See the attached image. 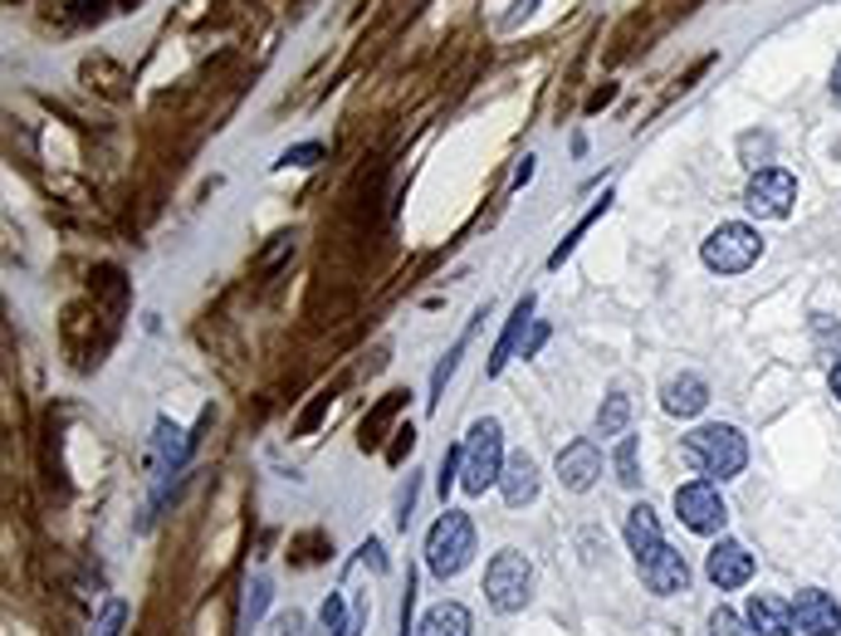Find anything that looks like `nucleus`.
I'll return each instance as SVG.
<instances>
[{"label":"nucleus","instance_id":"28","mask_svg":"<svg viewBox=\"0 0 841 636\" xmlns=\"http://www.w3.org/2000/svg\"><path fill=\"white\" fill-rule=\"evenodd\" d=\"M284 636H308V627H304V617H289V627H284Z\"/></svg>","mask_w":841,"mask_h":636},{"label":"nucleus","instance_id":"9","mask_svg":"<svg viewBox=\"0 0 841 636\" xmlns=\"http://www.w3.org/2000/svg\"><path fill=\"white\" fill-rule=\"evenodd\" d=\"M793 617L808 636H837L841 632V607H837L832 593H822V587H802L793 597Z\"/></svg>","mask_w":841,"mask_h":636},{"label":"nucleus","instance_id":"8","mask_svg":"<svg viewBox=\"0 0 841 636\" xmlns=\"http://www.w3.org/2000/svg\"><path fill=\"white\" fill-rule=\"evenodd\" d=\"M704 578L724 587V593H734V587H744L753 578V554L744 544H734V538H720L710 548V558H704Z\"/></svg>","mask_w":841,"mask_h":636},{"label":"nucleus","instance_id":"18","mask_svg":"<svg viewBox=\"0 0 841 636\" xmlns=\"http://www.w3.org/2000/svg\"><path fill=\"white\" fill-rule=\"evenodd\" d=\"M626 416H631V401L616 391V397L602 401V411H597V431L602 436H622L626 431Z\"/></svg>","mask_w":841,"mask_h":636},{"label":"nucleus","instance_id":"16","mask_svg":"<svg viewBox=\"0 0 841 636\" xmlns=\"http://www.w3.org/2000/svg\"><path fill=\"white\" fill-rule=\"evenodd\" d=\"M710 407V387H704V377L685 372L675 377V382H665V411L671 416H700Z\"/></svg>","mask_w":841,"mask_h":636},{"label":"nucleus","instance_id":"19","mask_svg":"<svg viewBox=\"0 0 841 636\" xmlns=\"http://www.w3.org/2000/svg\"><path fill=\"white\" fill-rule=\"evenodd\" d=\"M710 636H753V632H749V617H739L734 607H714Z\"/></svg>","mask_w":841,"mask_h":636},{"label":"nucleus","instance_id":"23","mask_svg":"<svg viewBox=\"0 0 841 636\" xmlns=\"http://www.w3.org/2000/svg\"><path fill=\"white\" fill-rule=\"evenodd\" d=\"M318 622H324V632H333V636H338L343 627H348V617H343V597H338V593H333L328 603H324V612H318Z\"/></svg>","mask_w":841,"mask_h":636},{"label":"nucleus","instance_id":"4","mask_svg":"<svg viewBox=\"0 0 841 636\" xmlns=\"http://www.w3.org/2000/svg\"><path fill=\"white\" fill-rule=\"evenodd\" d=\"M759 255H763V240L744 220H724V226L700 245V260H704V269H714V275H744L749 265H759Z\"/></svg>","mask_w":841,"mask_h":636},{"label":"nucleus","instance_id":"13","mask_svg":"<svg viewBox=\"0 0 841 636\" xmlns=\"http://www.w3.org/2000/svg\"><path fill=\"white\" fill-rule=\"evenodd\" d=\"M499 489H504V505L524 509L528 499L538 495V465L528 456H509L504 460V475H499Z\"/></svg>","mask_w":841,"mask_h":636},{"label":"nucleus","instance_id":"22","mask_svg":"<svg viewBox=\"0 0 841 636\" xmlns=\"http://www.w3.org/2000/svg\"><path fill=\"white\" fill-rule=\"evenodd\" d=\"M318 157H324V142H304V147H289V152L279 157V167H314Z\"/></svg>","mask_w":841,"mask_h":636},{"label":"nucleus","instance_id":"2","mask_svg":"<svg viewBox=\"0 0 841 636\" xmlns=\"http://www.w3.org/2000/svg\"><path fill=\"white\" fill-rule=\"evenodd\" d=\"M469 558H475V524L461 509H445L426 534V568L436 578H455Z\"/></svg>","mask_w":841,"mask_h":636},{"label":"nucleus","instance_id":"6","mask_svg":"<svg viewBox=\"0 0 841 636\" xmlns=\"http://www.w3.org/2000/svg\"><path fill=\"white\" fill-rule=\"evenodd\" d=\"M793 201H798V181H793V171H783V167H759L744 187V206H749V216H759V220H783L793 211Z\"/></svg>","mask_w":841,"mask_h":636},{"label":"nucleus","instance_id":"1","mask_svg":"<svg viewBox=\"0 0 841 636\" xmlns=\"http://www.w3.org/2000/svg\"><path fill=\"white\" fill-rule=\"evenodd\" d=\"M685 460L695 465L700 475H739L749 465V440L739 436V426H700V431L685 436Z\"/></svg>","mask_w":841,"mask_h":636},{"label":"nucleus","instance_id":"5","mask_svg":"<svg viewBox=\"0 0 841 636\" xmlns=\"http://www.w3.org/2000/svg\"><path fill=\"white\" fill-rule=\"evenodd\" d=\"M528 587H534V563H528L518 548H504V554L489 558L485 568V597L494 612H518L528 603Z\"/></svg>","mask_w":841,"mask_h":636},{"label":"nucleus","instance_id":"17","mask_svg":"<svg viewBox=\"0 0 841 636\" xmlns=\"http://www.w3.org/2000/svg\"><path fill=\"white\" fill-rule=\"evenodd\" d=\"M469 627H475V617H469L461 603H436L420 617L416 636H469Z\"/></svg>","mask_w":841,"mask_h":636},{"label":"nucleus","instance_id":"3","mask_svg":"<svg viewBox=\"0 0 841 636\" xmlns=\"http://www.w3.org/2000/svg\"><path fill=\"white\" fill-rule=\"evenodd\" d=\"M504 475V436L499 421H475L465 436V460H461V485L465 495H485Z\"/></svg>","mask_w":841,"mask_h":636},{"label":"nucleus","instance_id":"21","mask_svg":"<svg viewBox=\"0 0 841 636\" xmlns=\"http://www.w3.org/2000/svg\"><path fill=\"white\" fill-rule=\"evenodd\" d=\"M122 622H128V603H118V597H113V603L103 607V617H98L93 636H118V632H122Z\"/></svg>","mask_w":841,"mask_h":636},{"label":"nucleus","instance_id":"15","mask_svg":"<svg viewBox=\"0 0 841 636\" xmlns=\"http://www.w3.org/2000/svg\"><path fill=\"white\" fill-rule=\"evenodd\" d=\"M528 318H534V294H524V299L514 304L509 324H504V334H499V342H494V352H489V367H485L489 377H499V372H504V362L514 358V342L524 338V324H528Z\"/></svg>","mask_w":841,"mask_h":636},{"label":"nucleus","instance_id":"31","mask_svg":"<svg viewBox=\"0 0 841 636\" xmlns=\"http://www.w3.org/2000/svg\"><path fill=\"white\" fill-rule=\"evenodd\" d=\"M832 391H837V401H841V358H837V367H832Z\"/></svg>","mask_w":841,"mask_h":636},{"label":"nucleus","instance_id":"10","mask_svg":"<svg viewBox=\"0 0 841 636\" xmlns=\"http://www.w3.org/2000/svg\"><path fill=\"white\" fill-rule=\"evenodd\" d=\"M602 475V456L592 440H567V446L558 450V480L563 489H573V495H583V489L597 485Z\"/></svg>","mask_w":841,"mask_h":636},{"label":"nucleus","instance_id":"24","mask_svg":"<svg viewBox=\"0 0 841 636\" xmlns=\"http://www.w3.org/2000/svg\"><path fill=\"white\" fill-rule=\"evenodd\" d=\"M773 152V138H759V132H749L744 138V157H749V167H759L753 157H769Z\"/></svg>","mask_w":841,"mask_h":636},{"label":"nucleus","instance_id":"14","mask_svg":"<svg viewBox=\"0 0 841 636\" xmlns=\"http://www.w3.org/2000/svg\"><path fill=\"white\" fill-rule=\"evenodd\" d=\"M626 544H631V554H636V563H646L655 548L665 544V538H661V519H655L651 505H636V509L626 514Z\"/></svg>","mask_w":841,"mask_h":636},{"label":"nucleus","instance_id":"7","mask_svg":"<svg viewBox=\"0 0 841 636\" xmlns=\"http://www.w3.org/2000/svg\"><path fill=\"white\" fill-rule=\"evenodd\" d=\"M675 514H680V524H685V529H695V534H714V529H724V519H729L720 489H714L710 480L680 485L675 489Z\"/></svg>","mask_w":841,"mask_h":636},{"label":"nucleus","instance_id":"20","mask_svg":"<svg viewBox=\"0 0 841 636\" xmlns=\"http://www.w3.org/2000/svg\"><path fill=\"white\" fill-rule=\"evenodd\" d=\"M616 480H622L626 489L641 480V470H636V436H626L622 446H616Z\"/></svg>","mask_w":841,"mask_h":636},{"label":"nucleus","instance_id":"29","mask_svg":"<svg viewBox=\"0 0 841 636\" xmlns=\"http://www.w3.org/2000/svg\"><path fill=\"white\" fill-rule=\"evenodd\" d=\"M832 98L841 103V54H837V69H832Z\"/></svg>","mask_w":841,"mask_h":636},{"label":"nucleus","instance_id":"25","mask_svg":"<svg viewBox=\"0 0 841 636\" xmlns=\"http://www.w3.org/2000/svg\"><path fill=\"white\" fill-rule=\"evenodd\" d=\"M250 593H255V597H250V622H255L259 612H265V603H269V583H265V578H255Z\"/></svg>","mask_w":841,"mask_h":636},{"label":"nucleus","instance_id":"30","mask_svg":"<svg viewBox=\"0 0 841 636\" xmlns=\"http://www.w3.org/2000/svg\"><path fill=\"white\" fill-rule=\"evenodd\" d=\"M538 6V0H518V6H514V16L509 20H518V16H528V10H534Z\"/></svg>","mask_w":841,"mask_h":636},{"label":"nucleus","instance_id":"11","mask_svg":"<svg viewBox=\"0 0 841 636\" xmlns=\"http://www.w3.org/2000/svg\"><path fill=\"white\" fill-rule=\"evenodd\" d=\"M641 578H646L651 593H661V597H675V593H685V583H690V568H685V558L675 554L671 544H661L655 554L641 563Z\"/></svg>","mask_w":841,"mask_h":636},{"label":"nucleus","instance_id":"26","mask_svg":"<svg viewBox=\"0 0 841 636\" xmlns=\"http://www.w3.org/2000/svg\"><path fill=\"white\" fill-rule=\"evenodd\" d=\"M543 338H548V328H543V324H538V328H534V338H528V348H524V358H534V352L543 348Z\"/></svg>","mask_w":841,"mask_h":636},{"label":"nucleus","instance_id":"12","mask_svg":"<svg viewBox=\"0 0 841 636\" xmlns=\"http://www.w3.org/2000/svg\"><path fill=\"white\" fill-rule=\"evenodd\" d=\"M749 627L759 636H793V627H798L793 603H783V597H773V593H753L749 597Z\"/></svg>","mask_w":841,"mask_h":636},{"label":"nucleus","instance_id":"27","mask_svg":"<svg viewBox=\"0 0 841 636\" xmlns=\"http://www.w3.org/2000/svg\"><path fill=\"white\" fill-rule=\"evenodd\" d=\"M528 177H534V157H524V162H518V171H514V187H524Z\"/></svg>","mask_w":841,"mask_h":636}]
</instances>
